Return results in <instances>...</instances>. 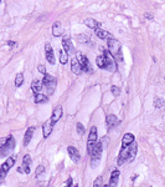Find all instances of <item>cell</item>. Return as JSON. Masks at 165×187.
Returning a JSON list of instances; mask_svg holds the SVG:
<instances>
[{"label": "cell", "mask_w": 165, "mask_h": 187, "mask_svg": "<svg viewBox=\"0 0 165 187\" xmlns=\"http://www.w3.org/2000/svg\"><path fill=\"white\" fill-rule=\"evenodd\" d=\"M108 49L109 54L112 55V58L116 59L117 61H123V55H122V45L117 39H111L108 40Z\"/></svg>", "instance_id": "1"}, {"label": "cell", "mask_w": 165, "mask_h": 187, "mask_svg": "<svg viewBox=\"0 0 165 187\" xmlns=\"http://www.w3.org/2000/svg\"><path fill=\"white\" fill-rule=\"evenodd\" d=\"M42 84L45 85L46 90H47V96L52 95L53 91H55V87H56V84H57V80L55 79L53 76H51V75H45V78L42 80Z\"/></svg>", "instance_id": "2"}, {"label": "cell", "mask_w": 165, "mask_h": 187, "mask_svg": "<svg viewBox=\"0 0 165 187\" xmlns=\"http://www.w3.org/2000/svg\"><path fill=\"white\" fill-rule=\"evenodd\" d=\"M14 147H15V140H14L13 136H9L8 140H6V142H5V145H3L2 147H0V154H2L3 157H5V156H8V155L11 154V151L14 150Z\"/></svg>", "instance_id": "3"}, {"label": "cell", "mask_w": 165, "mask_h": 187, "mask_svg": "<svg viewBox=\"0 0 165 187\" xmlns=\"http://www.w3.org/2000/svg\"><path fill=\"white\" fill-rule=\"evenodd\" d=\"M77 59H78L80 64L82 65V69H83L84 72H88V74H92L93 72V70H92V67H91V64H89V61H88V59H87L86 55L78 52L77 54Z\"/></svg>", "instance_id": "4"}, {"label": "cell", "mask_w": 165, "mask_h": 187, "mask_svg": "<svg viewBox=\"0 0 165 187\" xmlns=\"http://www.w3.org/2000/svg\"><path fill=\"white\" fill-rule=\"evenodd\" d=\"M102 148H103V145H102L101 142H97L96 146H95V148H93V151H92V154L89 155L91 158H92V163H93V166H96V162H98L99 158H101Z\"/></svg>", "instance_id": "5"}, {"label": "cell", "mask_w": 165, "mask_h": 187, "mask_svg": "<svg viewBox=\"0 0 165 187\" xmlns=\"http://www.w3.org/2000/svg\"><path fill=\"white\" fill-rule=\"evenodd\" d=\"M71 70H72V72L75 74V75H80V74L83 72L82 65L80 64V61H78L77 58H73V59L71 60Z\"/></svg>", "instance_id": "6"}, {"label": "cell", "mask_w": 165, "mask_h": 187, "mask_svg": "<svg viewBox=\"0 0 165 187\" xmlns=\"http://www.w3.org/2000/svg\"><path fill=\"white\" fill-rule=\"evenodd\" d=\"M67 152H68V155H70V158H71L73 162H78V161L81 160V155H80V152L77 151L76 147L68 146V147H67Z\"/></svg>", "instance_id": "7"}, {"label": "cell", "mask_w": 165, "mask_h": 187, "mask_svg": "<svg viewBox=\"0 0 165 187\" xmlns=\"http://www.w3.org/2000/svg\"><path fill=\"white\" fill-rule=\"evenodd\" d=\"M63 26L60 21H55L53 25H52V35L56 36V37H60V36H63Z\"/></svg>", "instance_id": "8"}, {"label": "cell", "mask_w": 165, "mask_h": 187, "mask_svg": "<svg viewBox=\"0 0 165 187\" xmlns=\"http://www.w3.org/2000/svg\"><path fill=\"white\" fill-rule=\"evenodd\" d=\"M83 24H84L87 28H89V29H95V30L99 29V26H101V23L97 21L96 19H93V17H86L84 20H83Z\"/></svg>", "instance_id": "9"}, {"label": "cell", "mask_w": 165, "mask_h": 187, "mask_svg": "<svg viewBox=\"0 0 165 187\" xmlns=\"http://www.w3.org/2000/svg\"><path fill=\"white\" fill-rule=\"evenodd\" d=\"M45 51H46V60L53 65L55 63H56V60H55V55H53V49L51 46V44H46L45 45Z\"/></svg>", "instance_id": "10"}, {"label": "cell", "mask_w": 165, "mask_h": 187, "mask_svg": "<svg viewBox=\"0 0 165 187\" xmlns=\"http://www.w3.org/2000/svg\"><path fill=\"white\" fill-rule=\"evenodd\" d=\"M62 46H63V50L67 52V55L75 54V48H73V45H72V43H71V40L68 39V37H63Z\"/></svg>", "instance_id": "11"}, {"label": "cell", "mask_w": 165, "mask_h": 187, "mask_svg": "<svg viewBox=\"0 0 165 187\" xmlns=\"http://www.w3.org/2000/svg\"><path fill=\"white\" fill-rule=\"evenodd\" d=\"M96 64H97V66L101 67V69H107V64H108V54L104 52L103 55L97 56Z\"/></svg>", "instance_id": "12"}, {"label": "cell", "mask_w": 165, "mask_h": 187, "mask_svg": "<svg viewBox=\"0 0 165 187\" xmlns=\"http://www.w3.org/2000/svg\"><path fill=\"white\" fill-rule=\"evenodd\" d=\"M133 142H134V135L131 134V132H127V134L123 136V140H122V148L129 147Z\"/></svg>", "instance_id": "13"}, {"label": "cell", "mask_w": 165, "mask_h": 187, "mask_svg": "<svg viewBox=\"0 0 165 187\" xmlns=\"http://www.w3.org/2000/svg\"><path fill=\"white\" fill-rule=\"evenodd\" d=\"M106 124H107L108 128H112V127H114V126H117V125L119 124V120L117 119L116 115L109 114V115H107V117H106Z\"/></svg>", "instance_id": "14"}, {"label": "cell", "mask_w": 165, "mask_h": 187, "mask_svg": "<svg viewBox=\"0 0 165 187\" xmlns=\"http://www.w3.org/2000/svg\"><path fill=\"white\" fill-rule=\"evenodd\" d=\"M137 151H138V146H137L135 142H133L129 147H128V161H129V162H132L135 158Z\"/></svg>", "instance_id": "15"}, {"label": "cell", "mask_w": 165, "mask_h": 187, "mask_svg": "<svg viewBox=\"0 0 165 187\" xmlns=\"http://www.w3.org/2000/svg\"><path fill=\"white\" fill-rule=\"evenodd\" d=\"M61 116H62V107L59 105V106H56V107L53 109L52 116H51V121H52V124L57 122V121L61 119Z\"/></svg>", "instance_id": "16"}, {"label": "cell", "mask_w": 165, "mask_h": 187, "mask_svg": "<svg viewBox=\"0 0 165 187\" xmlns=\"http://www.w3.org/2000/svg\"><path fill=\"white\" fill-rule=\"evenodd\" d=\"M42 81L40 80H34L32 84H31V90L32 92L35 94V95H39V94H41V90H42Z\"/></svg>", "instance_id": "17"}, {"label": "cell", "mask_w": 165, "mask_h": 187, "mask_svg": "<svg viewBox=\"0 0 165 187\" xmlns=\"http://www.w3.org/2000/svg\"><path fill=\"white\" fill-rule=\"evenodd\" d=\"M125 161H128V147L120 150L119 156H118V160H117V165L120 166V165H123Z\"/></svg>", "instance_id": "18"}, {"label": "cell", "mask_w": 165, "mask_h": 187, "mask_svg": "<svg viewBox=\"0 0 165 187\" xmlns=\"http://www.w3.org/2000/svg\"><path fill=\"white\" fill-rule=\"evenodd\" d=\"M52 127H53V124L51 120H47L44 126H42V132H44V137H48L50 134L52 132Z\"/></svg>", "instance_id": "19"}, {"label": "cell", "mask_w": 165, "mask_h": 187, "mask_svg": "<svg viewBox=\"0 0 165 187\" xmlns=\"http://www.w3.org/2000/svg\"><path fill=\"white\" fill-rule=\"evenodd\" d=\"M119 171L118 170H113L112 171V175H111V178H109V186L111 187H116L117 183H118V180H119Z\"/></svg>", "instance_id": "20"}, {"label": "cell", "mask_w": 165, "mask_h": 187, "mask_svg": "<svg viewBox=\"0 0 165 187\" xmlns=\"http://www.w3.org/2000/svg\"><path fill=\"white\" fill-rule=\"evenodd\" d=\"M35 132V127H30L26 130V132H25V136H24V146H27L32 139V135Z\"/></svg>", "instance_id": "21"}, {"label": "cell", "mask_w": 165, "mask_h": 187, "mask_svg": "<svg viewBox=\"0 0 165 187\" xmlns=\"http://www.w3.org/2000/svg\"><path fill=\"white\" fill-rule=\"evenodd\" d=\"M96 35L99 37V39H103V40H109V39H111V34H109L108 31H106V30H103V29H97L96 30Z\"/></svg>", "instance_id": "22"}, {"label": "cell", "mask_w": 165, "mask_h": 187, "mask_svg": "<svg viewBox=\"0 0 165 187\" xmlns=\"http://www.w3.org/2000/svg\"><path fill=\"white\" fill-rule=\"evenodd\" d=\"M88 142H97V127L92 126L89 131V136H88Z\"/></svg>", "instance_id": "23"}, {"label": "cell", "mask_w": 165, "mask_h": 187, "mask_svg": "<svg viewBox=\"0 0 165 187\" xmlns=\"http://www.w3.org/2000/svg\"><path fill=\"white\" fill-rule=\"evenodd\" d=\"M48 101V96L44 95V94H39V95H35V102L36 104H42V102H47Z\"/></svg>", "instance_id": "24"}, {"label": "cell", "mask_w": 165, "mask_h": 187, "mask_svg": "<svg viewBox=\"0 0 165 187\" xmlns=\"http://www.w3.org/2000/svg\"><path fill=\"white\" fill-rule=\"evenodd\" d=\"M59 52H60V63L63 64V65L67 64V61H68V55H67V52L63 51V50H60Z\"/></svg>", "instance_id": "25"}, {"label": "cell", "mask_w": 165, "mask_h": 187, "mask_svg": "<svg viewBox=\"0 0 165 187\" xmlns=\"http://www.w3.org/2000/svg\"><path fill=\"white\" fill-rule=\"evenodd\" d=\"M77 40L81 43V44H88L89 41H91V39L86 35V34H81V35H78L77 36Z\"/></svg>", "instance_id": "26"}, {"label": "cell", "mask_w": 165, "mask_h": 187, "mask_svg": "<svg viewBox=\"0 0 165 187\" xmlns=\"http://www.w3.org/2000/svg\"><path fill=\"white\" fill-rule=\"evenodd\" d=\"M23 82H24V75L20 72V74H17L16 75V78H15V86H21L23 85Z\"/></svg>", "instance_id": "27"}, {"label": "cell", "mask_w": 165, "mask_h": 187, "mask_svg": "<svg viewBox=\"0 0 165 187\" xmlns=\"http://www.w3.org/2000/svg\"><path fill=\"white\" fill-rule=\"evenodd\" d=\"M93 187H104L103 186V178L99 176V177H97L96 180H95V182H93Z\"/></svg>", "instance_id": "28"}, {"label": "cell", "mask_w": 165, "mask_h": 187, "mask_svg": "<svg viewBox=\"0 0 165 187\" xmlns=\"http://www.w3.org/2000/svg\"><path fill=\"white\" fill-rule=\"evenodd\" d=\"M45 172V167L42 166V165H40L38 168L35 170V175H36V177H39V176H41L42 174Z\"/></svg>", "instance_id": "29"}, {"label": "cell", "mask_w": 165, "mask_h": 187, "mask_svg": "<svg viewBox=\"0 0 165 187\" xmlns=\"http://www.w3.org/2000/svg\"><path fill=\"white\" fill-rule=\"evenodd\" d=\"M76 130H77V132L80 134V135H83L84 134V131H86V128H84V126L81 124V122H78V124H76Z\"/></svg>", "instance_id": "30"}, {"label": "cell", "mask_w": 165, "mask_h": 187, "mask_svg": "<svg viewBox=\"0 0 165 187\" xmlns=\"http://www.w3.org/2000/svg\"><path fill=\"white\" fill-rule=\"evenodd\" d=\"M163 105H164V100H163V99H160V97H155V99H154V106H155L156 109L161 107Z\"/></svg>", "instance_id": "31"}, {"label": "cell", "mask_w": 165, "mask_h": 187, "mask_svg": "<svg viewBox=\"0 0 165 187\" xmlns=\"http://www.w3.org/2000/svg\"><path fill=\"white\" fill-rule=\"evenodd\" d=\"M31 157H30V155H25L24 156V158H23V165L24 166H29L30 163H31Z\"/></svg>", "instance_id": "32"}, {"label": "cell", "mask_w": 165, "mask_h": 187, "mask_svg": "<svg viewBox=\"0 0 165 187\" xmlns=\"http://www.w3.org/2000/svg\"><path fill=\"white\" fill-rule=\"evenodd\" d=\"M15 160H16V156H11V157H9V158L6 160V165L11 168V167L15 165Z\"/></svg>", "instance_id": "33"}, {"label": "cell", "mask_w": 165, "mask_h": 187, "mask_svg": "<svg viewBox=\"0 0 165 187\" xmlns=\"http://www.w3.org/2000/svg\"><path fill=\"white\" fill-rule=\"evenodd\" d=\"M111 92L113 94L114 96H118V95H119V92H120V90H119V87H118V86L113 85V86L111 87Z\"/></svg>", "instance_id": "34"}, {"label": "cell", "mask_w": 165, "mask_h": 187, "mask_svg": "<svg viewBox=\"0 0 165 187\" xmlns=\"http://www.w3.org/2000/svg\"><path fill=\"white\" fill-rule=\"evenodd\" d=\"M38 70H39L40 74H42V75H47V72H46V67H45L42 64H40V65L38 66Z\"/></svg>", "instance_id": "35"}, {"label": "cell", "mask_w": 165, "mask_h": 187, "mask_svg": "<svg viewBox=\"0 0 165 187\" xmlns=\"http://www.w3.org/2000/svg\"><path fill=\"white\" fill-rule=\"evenodd\" d=\"M71 186H72V178L70 177V178L65 182V187H71Z\"/></svg>", "instance_id": "36"}, {"label": "cell", "mask_w": 165, "mask_h": 187, "mask_svg": "<svg viewBox=\"0 0 165 187\" xmlns=\"http://www.w3.org/2000/svg\"><path fill=\"white\" fill-rule=\"evenodd\" d=\"M23 166H24V165H23ZM23 168H24V172H25V174H30V167H29V166H24Z\"/></svg>", "instance_id": "37"}, {"label": "cell", "mask_w": 165, "mask_h": 187, "mask_svg": "<svg viewBox=\"0 0 165 187\" xmlns=\"http://www.w3.org/2000/svg\"><path fill=\"white\" fill-rule=\"evenodd\" d=\"M17 172L23 174V172H24V168H23V167H17Z\"/></svg>", "instance_id": "38"}, {"label": "cell", "mask_w": 165, "mask_h": 187, "mask_svg": "<svg viewBox=\"0 0 165 187\" xmlns=\"http://www.w3.org/2000/svg\"><path fill=\"white\" fill-rule=\"evenodd\" d=\"M8 45L9 46H14L15 45V41H8Z\"/></svg>", "instance_id": "39"}, {"label": "cell", "mask_w": 165, "mask_h": 187, "mask_svg": "<svg viewBox=\"0 0 165 187\" xmlns=\"http://www.w3.org/2000/svg\"><path fill=\"white\" fill-rule=\"evenodd\" d=\"M145 17H146V19H153V16H152L150 14H145Z\"/></svg>", "instance_id": "40"}, {"label": "cell", "mask_w": 165, "mask_h": 187, "mask_svg": "<svg viewBox=\"0 0 165 187\" xmlns=\"http://www.w3.org/2000/svg\"><path fill=\"white\" fill-rule=\"evenodd\" d=\"M104 187H111V186H109V185H104Z\"/></svg>", "instance_id": "41"}]
</instances>
